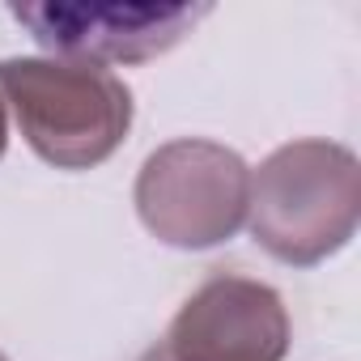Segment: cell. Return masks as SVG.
Segmentation results:
<instances>
[{"mask_svg": "<svg viewBox=\"0 0 361 361\" xmlns=\"http://www.w3.org/2000/svg\"><path fill=\"white\" fill-rule=\"evenodd\" d=\"M251 238L289 268L344 251L361 221V166L336 140L281 145L251 170Z\"/></svg>", "mask_w": 361, "mask_h": 361, "instance_id": "obj_1", "label": "cell"}, {"mask_svg": "<svg viewBox=\"0 0 361 361\" xmlns=\"http://www.w3.org/2000/svg\"><path fill=\"white\" fill-rule=\"evenodd\" d=\"M0 361H9V357H5V353H0Z\"/></svg>", "mask_w": 361, "mask_h": 361, "instance_id": "obj_8", "label": "cell"}, {"mask_svg": "<svg viewBox=\"0 0 361 361\" xmlns=\"http://www.w3.org/2000/svg\"><path fill=\"white\" fill-rule=\"evenodd\" d=\"M9 149V119H5V98H0V157Z\"/></svg>", "mask_w": 361, "mask_h": 361, "instance_id": "obj_6", "label": "cell"}, {"mask_svg": "<svg viewBox=\"0 0 361 361\" xmlns=\"http://www.w3.org/2000/svg\"><path fill=\"white\" fill-rule=\"evenodd\" d=\"M0 98L13 106L26 145L56 170L102 166L132 132V90L102 64L9 56Z\"/></svg>", "mask_w": 361, "mask_h": 361, "instance_id": "obj_2", "label": "cell"}, {"mask_svg": "<svg viewBox=\"0 0 361 361\" xmlns=\"http://www.w3.org/2000/svg\"><path fill=\"white\" fill-rule=\"evenodd\" d=\"M157 353L166 361H285V298L251 276H209L178 306Z\"/></svg>", "mask_w": 361, "mask_h": 361, "instance_id": "obj_5", "label": "cell"}, {"mask_svg": "<svg viewBox=\"0 0 361 361\" xmlns=\"http://www.w3.org/2000/svg\"><path fill=\"white\" fill-rule=\"evenodd\" d=\"M132 200L140 226L157 243L178 251H209L247 226L251 166L243 153L217 140L183 136L145 157Z\"/></svg>", "mask_w": 361, "mask_h": 361, "instance_id": "obj_3", "label": "cell"}, {"mask_svg": "<svg viewBox=\"0 0 361 361\" xmlns=\"http://www.w3.org/2000/svg\"><path fill=\"white\" fill-rule=\"evenodd\" d=\"M35 43L56 60L81 64H145L183 43L213 9L209 5H98V0H39L9 5Z\"/></svg>", "mask_w": 361, "mask_h": 361, "instance_id": "obj_4", "label": "cell"}, {"mask_svg": "<svg viewBox=\"0 0 361 361\" xmlns=\"http://www.w3.org/2000/svg\"><path fill=\"white\" fill-rule=\"evenodd\" d=\"M140 361H166V357H161V353H157V348H149V353H145V357H140Z\"/></svg>", "mask_w": 361, "mask_h": 361, "instance_id": "obj_7", "label": "cell"}]
</instances>
